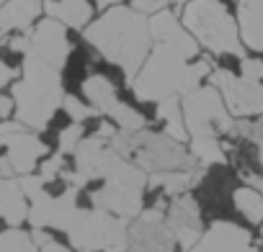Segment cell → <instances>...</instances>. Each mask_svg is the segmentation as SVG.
I'll use <instances>...</instances> for the list:
<instances>
[{"label": "cell", "mask_w": 263, "mask_h": 252, "mask_svg": "<svg viewBox=\"0 0 263 252\" xmlns=\"http://www.w3.org/2000/svg\"><path fill=\"white\" fill-rule=\"evenodd\" d=\"M83 39L106 62L116 65L126 80L140 72L153 49L150 18L124 3L103 8V13L83 29Z\"/></svg>", "instance_id": "1"}, {"label": "cell", "mask_w": 263, "mask_h": 252, "mask_svg": "<svg viewBox=\"0 0 263 252\" xmlns=\"http://www.w3.org/2000/svg\"><path fill=\"white\" fill-rule=\"evenodd\" d=\"M183 121L189 129V150L199 160V165H224L227 150L224 139L235 123V116L227 111L222 93L209 85H196L194 90L181 95Z\"/></svg>", "instance_id": "2"}, {"label": "cell", "mask_w": 263, "mask_h": 252, "mask_svg": "<svg viewBox=\"0 0 263 252\" xmlns=\"http://www.w3.org/2000/svg\"><path fill=\"white\" fill-rule=\"evenodd\" d=\"M212 70L214 67L206 57L189 59L178 49L153 41L145 65L129 80V85L135 98H140L142 103H158L168 95H183L194 90L196 85H201L204 77H209Z\"/></svg>", "instance_id": "3"}, {"label": "cell", "mask_w": 263, "mask_h": 252, "mask_svg": "<svg viewBox=\"0 0 263 252\" xmlns=\"http://www.w3.org/2000/svg\"><path fill=\"white\" fill-rule=\"evenodd\" d=\"M11 95L16 103V121L34 132H44L62 108V70L26 52L21 57V77L11 85Z\"/></svg>", "instance_id": "4"}, {"label": "cell", "mask_w": 263, "mask_h": 252, "mask_svg": "<svg viewBox=\"0 0 263 252\" xmlns=\"http://www.w3.org/2000/svg\"><path fill=\"white\" fill-rule=\"evenodd\" d=\"M181 24L189 34L214 57H245V44L240 39L237 18L222 0H189L181 11Z\"/></svg>", "instance_id": "5"}, {"label": "cell", "mask_w": 263, "mask_h": 252, "mask_svg": "<svg viewBox=\"0 0 263 252\" xmlns=\"http://www.w3.org/2000/svg\"><path fill=\"white\" fill-rule=\"evenodd\" d=\"M108 144L121 157L137 162L147 175L160 173V170H186V167L199 165V160L183 142H176L165 132H150L147 126L137 129V132L116 129V134L108 139Z\"/></svg>", "instance_id": "6"}, {"label": "cell", "mask_w": 263, "mask_h": 252, "mask_svg": "<svg viewBox=\"0 0 263 252\" xmlns=\"http://www.w3.org/2000/svg\"><path fill=\"white\" fill-rule=\"evenodd\" d=\"M129 219L103 208H78L70 226L67 242L75 252H126L129 249Z\"/></svg>", "instance_id": "7"}, {"label": "cell", "mask_w": 263, "mask_h": 252, "mask_svg": "<svg viewBox=\"0 0 263 252\" xmlns=\"http://www.w3.org/2000/svg\"><path fill=\"white\" fill-rule=\"evenodd\" d=\"M21 188L29 198V224L34 229H52V232H67L75 211H78V191L75 185H67L62 193L52 196L47 193V183L42 175H21Z\"/></svg>", "instance_id": "8"}, {"label": "cell", "mask_w": 263, "mask_h": 252, "mask_svg": "<svg viewBox=\"0 0 263 252\" xmlns=\"http://www.w3.org/2000/svg\"><path fill=\"white\" fill-rule=\"evenodd\" d=\"M0 147H6V155L0 157L3 178H21L34 173L49 155V147L39 139V132L29 129L16 118H0Z\"/></svg>", "instance_id": "9"}, {"label": "cell", "mask_w": 263, "mask_h": 252, "mask_svg": "<svg viewBox=\"0 0 263 252\" xmlns=\"http://www.w3.org/2000/svg\"><path fill=\"white\" fill-rule=\"evenodd\" d=\"M80 93L98 111V116L114 121L124 132H137V129H145L147 126V118L137 108H132L129 103H124L119 98V93H116V85L101 72L88 75L83 80V85H80Z\"/></svg>", "instance_id": "10"}, {"label": "cell", "mask_w": 263, "mask_h": 252, "mask_svg": "<svg viewBox=\"0 0 263 252\" xmlns=\"http://www.w3.org/2000/svg\"><path fill=\"white\" fill-rule=\"evenodd\" d=\"M209 82L222 93L224 106L235 118L263 116V80H250L224 67H214L209 72Z\"/></svg>", "instance_id": "11"}, {"label": "cell", "mask_w": 263, "mask_h": 252, "mask_svg": "<svg viewBox=\"0 0 263 252\" xmlns=\"http://www.w3.org/2000/svg\"><path fill=\"white\" fill-rule=\"evenodd\" d=\"M176 237L165 224L163 208L153 206L135 216L129 224V249L126 252H176Z\"/></svg>", "instance_id": "12"}, {"label": "cell", "mask_w": 263, "mask_h": 252, "mask_svg": "<svg viewBox=\"0 0 263 252\" xmlns=\"http://www.w3.org/2000/svg\"><path fill=\"white\" fill-rule=\"evenodd\" d=\"M67 26L54 21V18H39L31 29H29V52L36 54L39 59L49 62L57 70H65L70 52H72V41L67 36Z\"/></svg>", "instance_id": "13"}, {"label": "cell", "mask_w": 263, "mask_h": 252, "mask_svg": "<svg viewBox=\"0 0 263 252\" xmlns=\"http://www.w3.org/2000/svg\"><path fill=\"white\" fill-rule=\"evenodd\" d=\"M165 224L171 226L176 242L181 244V249H191L199 237H201V208H199V201L191 196V193H181V196H173L171 206H168V214H165Z\"/></svg>", "instance_id": "14"}, {"label": "cell", "mask_w": 263, "mask_h": 252, "mask_svg": "<svg viewBox=\"0 0 263 252\" xmlns=\"http://www.w3.org/2000/svg\"><path fill=\"white\" fill-rule=\"evenodd\" d=\"M186 252H260L253 244V234L245 226L232 221H214L206 232H201L199 242Z\"/></svg>", "instance_id": "15"}, {"label": "cell", "mask_w": 263, "mask_h": 252, "mask_svg": "<svg viewBox=\"0 0 263 252\" xmlns=\"http://www.w3.org/2000/svg\"><path fill=\"white\" fill-rule=\"evenodd\" d=\"M150 34H153V41L168 44L189 59H196L199 52H201L199 41L189 34V29L181 24V18L171 8H163V11L150 16Z\"/></svg>", "instance_id": "16"}, {"label": "cell", "mask_w": 263, "mask_h": 252, "mask_svg": "<svg viewBox=\"0 0 263 252\" xmlns=\"http://www.w3.org/2000/svg\"><path fill=\"white\" fill-rule=\"evenodd\" d=\"M44 13V0H6L0 6V41L11 34L29 31Z\"/></svg>", "instance_id": "17"}, {"label": "cell", "mask_w": 263, "mask_h": 252, "mask_svg": "<svg viewBox=\"0 0 263 252\" xmlns=\"http://www.w3.org/2000/svg\"><path fill=\"white\" fill-rule=\"evenodd\" d=\"M235 18L245 49L263 54V0H235Z\"/></svg>", "instance_id": "18"}, {"label": "cell", "mask_w": 263, "mask_h": 252, "mask_svg": "<svg viewBox=\"0 0 263 252\" xmlns=\"http://www.w3.org/2000/svg\"><path fill=\"white\" fill-rule=\"evenodd\" d=\"M0 219L8 226H21L29 219V198L18 178L0 175Z\"/></svg>", "instance_id": "19"}, {"label": "cell", "mask_w": 263, "mask_h": 252, "mask_svg": "<svg viewBox=\"0 0 263 252\" xmlns=\"http://www.w3.org/2000/svg\"><path fill=\"white\" fill-rule=\"evenodd\" d=\"M44 16L65 24L72 31H83L93 21L96 11L90 0H44Z\"/></svg>", "instance_id": "20"}, {"label": "cell", "mask_w": 263, "mask_h": 252, "mask_svg": "<svg viewBox=\"0 0 263 252\" xmlns=\"http://www.w3.org/2000/svg\"><path fill=\"white\" fill-rule=\"evenodd\" d=\"M204 165L196 167H186V170H160V173H150L147 175V185L150 188H160L165 196H181L189 193L201 178H204Z\"/></svg>", "instance_id": "21"}, {"label": "cell", "mask_w": 263, "mask_h": 252, "mask_svg": "<svg viewBox=\"0 0 263 252\" xmlns=\"http://www.w3.org/2000/svg\"><path fill=\"white\" fill-rule=\"evenodd\" d=\"M155 116L163 121V132L171 134L176 142H189V129L183 121V108H181V95H168L163 100H158Z\"/></svg>", "instance_id": "22"}, {"label": "cell", "mask_w": 263, "mask_h": 252, "mask_svg": "<svg viewBox=\"0 0 263 252\" xmlns=\"http://www.w3.org/2000/svg\"><path fill=\"white\" fill-rule=\"evenodd\" d=\"M232 203H235V208L250 221V224H263V193L258 191V188H253V185H240V188H235V193H232Z\"/></svg>", "instance_id": "23"}, {"label": "cell", "mask_w": 263, "mask_h": 252, "mask_svg": "<svg viewBox=\"0 0 263 252\" xmlns=\"http://www.w3.org/2000/svg\"><path fill=\"white\" fill-rule=\"evenodd\" d=\"M227 139H248L255 147L258 162L263 167V116L255 118V121H250V118H235Z\"/></svg>", "instance_id": "24"}, {"label": "cell", "mask_w": 263, "mask_h": 252, "mask_svg": "<svg viewBox=\"0 0 263 252\" xmlns=\"http://www.w3.org/2000/svg\"><path fill=\"white\" fill-rule=\"evenodd\" d=\"M0 252H42V249L34 242L31 232L11 226L6 232H0Z\"/></svg>", "instance_id": "25"}, {"label": "cell", "mask_w": 263, "mask_h": 252, "mask_svg": "<svg viewBox=\"0 0 263 252\" xmlns=\"http://www.w3.org/2000/svg\"><path fill=\"white\" fill-rule=\"evenodd\" d=\"M62 108H65V113L72 118V121H88V118H93V116H98V111L85 100V98H78V95H70V93H65V98H62Z\"/></svg>", "instance_id": "26"}, {"label": "cell", "mask_w": 263, "mask_h": 252, "mask_svg": "<svg viewBox=\"0 0 263 252\" xmlns=\"http://www.w3.org/2000/svg\"><path fill=\"white\" fill-rule=\"evenodd\" d=\"M85 137V126L83 121H72L70 126H65V129L60 132V139H57V152L62 155H72L80 144V139Z\"/></svg>", "instance_id": "27"}, {"label": "cell", "mask_w": 263, "mask_h": 252, "mask_svg": "<svg viewBox=\"0 0 263 252\" xmlns=\"http://www.w3.org/2000/svg\"><path fill=\"white\" fill-rule=\"evenodd\" d=\"M65 157H67V155L54 152L49 160H42V162H39V175L44 178V183H47V185H49V183H54V180L62 175V170H65Z\"/></svg>", "instance_id": "28"}, {"label": "cell", "mask_w": 263, "mask_h": 252, "mask_svg": "<svg viewBox=\"0 0 263 252\" xmlns=\"http://www.w3.org/2000/svg\"><path fill=\"white\" fill-rule=\"evenodd\" d=\"M240 75L250 80H263V59L260 57H242L240 59Z\"/></svg>", "instance_id": "29"}, {"label": "cell", "mask_w": 263, "mask_h": 252, "mask_svg": "<svg viewBox=\"0 0 263 252\" xmlns=\"http://www.w3.org/2000/svg\"><path fill=\"white\" fill-rule=\"evenodd\" d=\"M18 77H21V67H16V65L6 62L3 52H0V90L8 88V85H13Z\"/></svg>", "instance_id": "30"}, {"label": "cell", "mask_w": 263, "mask_h": 252, "mask_svg": "<svg viewBox=\"0 0 263 252\" xmlns=\"http://www.w3.org/2000/svg\"><path fill=\"white\" fill-rule=\"evenodd\" d=\"M168 3H171V0H132V8H137L145 16H153V13L168 8Z\"/></svg>", "instance_id": "31"}, {"label": "cell", "mask_w": 263, "mask_h": 252, "mask_svg": "<svg viewBox=\"0 0 263 252\" xmlns=\"http://www.w3.org/2000/svg\"><path fill=\"white\" fill-rule=\"evenodd\" d=\"M16 111V103H13V95H6L0 90V118H11V113Z\"/></svg>", "instance_id": "32"}, {"label": "cell", "mask_w": 263, "mask_h": 252, "mask_svg": "<svg viewBox=\"0 0 263 252\" xmlns=\"http://www.w3.org/2000/svg\"><path fill=\"white\" fill-rule=\"evenodd\" d=\"M39 249H42V252H72V247H67V244H62V242H57V239H49V242L42 244Z\"/></svg>", "instance_id": "33"}, {"label": "cell", "mask_w": 263, "mask_h": 252, "mask_svg": "<svg viewBox=\"0 0 263 252\" xmlns=\"http://www.w3.org/2000/svg\"><path fill=\"white\" fill-rule=\"evenodd\" d=\"M242 180H245L248 185H253V188H258V191L263 193V175H253V173H242Z\"/></svg>", "instance_id": "34"}, {"label": "cell", "mask_w": 263, "mask_h": 252, "mask_svg": "<svg viewBox=\"0 0 263 252\" xmlns=\"http://www.w3.org/2000/svg\"><path fill=\"white\" fill-rule=\"evenodd\" d=\"M119 3H124V0H96V6L103 11V8H111V6H119Z\"/></svg>", "instance_id": "35"}, {"label": "cell", "mask_w": 263, "mask_h": 252, "mask_svg": "<svg viewBox=\"0 0 263 252\" xmlns=\"http://www.w3.org/2000/svg\"><path fill=\"white\" fill-rule=\"evenodd\" d=\"M171 3H173V6H178V8H181V6H186V3H189V0H171Z\"/></svg>", "instance_id": "36"}, {"label": "cell", "mask_w": 263, "mask_h": 252, "mask_svg": "<svg viewBox=\"0 0 263 252\" xmlns=\"http://www.w3.org/2000/svg\"><path fill=\"white\" fill-rule=\"evenodd\" d=\"M260 237H263V224H260Z\"/></svg>", "instance_id": "37"}, {"label": "cell", "mask_w": 263, "mask_h": 252, "mask_svg": "<svg viewBox=\"0 0 263 252\" xmlns=\"http://www.w3.org/2000/svg\"><path fill=\"white\" fill-rule=\"evenodd\" d=\"M3 3H6V0H0V6H3Z\"/></svg>", "instance_id": "38"}]
</instances>
